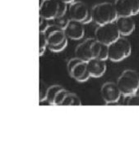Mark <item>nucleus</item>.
<instances>
[{"mask_svg":"<svg viewBox=\"0 0 139 148\" xmlns=\"http://www.w3.org/2000/svg\"><path fill=\"white\" fill-rule=\"evenodd\" d=\"M101 94L106 104L118 102L122 96L118 84L113 82H107L101 86Z\"/></svg>","mask_w":139,"mask_h":148,"instance_id":"11","label":"nucleus"},{"mask_svg":"<svg viewBox=\"0 0 139 148\" xmlns=\"http://www.w3.org/2000/svg\"><path fill=\"white\" fill-rule=\"evenodd\" d=\"M119 16H133L139 13V0H115L114 3Z\"/></svg>","mask_w":139,"mask_h":148,"instance_id":"10","label":"nucleus"},{"mask_svg":"<svg viewBox=\"0 0 139 148\" xmlns=\"http://www.w3.org/2000/svg\"><path fill=\"white\" fill-rule=\"evenodd\" d=\"M69 21H70V18H69L68 15L65 14L63 15V16H58V17L55 18V19H54L53 22L54 25H57V26H58L61 29H64L66 28L67 24H68Z\"/></svg>","mask_w":139,"mask_h":148,"instance_id":"18","label":"nucleus"},{"mask_svg":"<svg viewBox=\"0 0 139 148\" xmlns=\"http://www.w3.org/2000/svg\"><path fill=\"white\" fill-rule=\"evenodd\" d=\"M62 2H63L64 3H66V4H70V3H72L73 2H75L76 0H61Z\"/></svg>","mask_w":139,"mask_h":148,"instance_id":"24","label":"nucleus"},{"mask_svg":"<svg viewBox=\"0 0 139 148\" xmlns=\"http://www.w3.org/2000/svg\"><path fill=\"white\" fill-rule=\"evenodd\" d=\"M124 105L127 106H139V94L134 93L129 96H125Z\"/></svg>","mask_w":139,"mask_h":148,"instance_id":"20","label":"nucleus"},{"mask_svg":"<svg viewBox=\"0 0 139 148\" xmlns=\"http://www.w3.org/2000/svg\"><path fill=\"white\" fill-rule=\"evenodd\" d=\"M87 66L90 72L91 77L100 78L105 75L106 71V61H103L100 58H91L87 62Z\"/></svg>","mask_w":139,"mask_h":148,"instance_id":"14","label":"nucleus"},{"mask_svg":"<svg viewBox=\"0 0 139 148\" xmlns=\"http://www.w3.org/2000/svg\"><path fill=\"white\" fill-rule=\"evenodd\" d=\"M120 34L115 23L101 25L95 31V38L100 43L110 45L120 38Z\"/></svg>","mask_w":139,"mask_h":148,"instance_id":"9","label":"nucleus"},{"mask_svg":"<svg viewBox=\"0 0 139 148\" xmlns=\"http://www.w3.org/2000/svg\"><path fill=\"white\" fill-rule=\"evenodd\" d=\"M136 93H138V94H139V86H138V91H137V92Z\"/></svg>","mask_w":139,"mask_h":148,"instance_id":"25","label":"nucleus"},{"mask_svg":"<svg viewBox=\"0 0 139 148\" xmlns=\"http://www.w3.org/2000/svg\"><path fill=\"white\" fill-rule=\"evenodd\" d=\"M97 58L103 61H107L109 59V45L101 43V48Z\"/></svg>","mask_w":139,"mask_h":148,"instance_id":"21","label":"nucleus"},{"mask_svg":"<svg viewBox=\"0 0 139 148\" xmlns=\"http://www.w3.org/2000/svg\"><path fill=\"white\" fill-rule=\"evenodd\" d=\"M48 48V40L45 34L40 32L39 34V55L40 57L43 56L45 49Z\"/></svg>","mask_w":139,"mask_h":148,"instance_id":"17","label":"nucleus"},{"mask_svg":"<svg viewBox=\"0 0 139 148\" xmlns=\"http://www.w3.org/2000/svg\"><path fill=\"white\" fill-rule=\"evenodd\" d=\"M101 48V43L96 38H89L77 45L75 49L76 57L82 61L88 62L91 58L98 57Z\"/></svg>","mask_w":139,"mask_h":148,"instance_id":"7","label":"nucleus"},{"mask_svg":"<svg viewBox=\"0 0 139 148\" xmlns=\"http://www.w3.org/2000/svg\"><path fill=\"white\" fill-rule=\"evenodd\" d=\"M67 15L70 20H74L86 25L93 21L91 9L83 2L75 1L69 4Z\"/></svg>","mask_w":139,"mask_h":148,"instance_id":"6","label":"nucleus"},{"mask_svg":"<svg viewBox=\"0 0 139 148\" xmlns=\"http://www.w3.org/2000/svg\"><path fill=\"white\" fill-rule=\"evenodd\" d=\"M49 87L43 80H40V92H39V101L40 102H42L47 99Z\"/></svg>","mask_w":139,"mask_h":148,"instance_id":"19","label":"nucleus"},{"mask_svg":"<svg viewBox=\"0 0 139 148\" xmlns=\"http://www.w3.org/2000/svg\"><path fill=\"white\" fill-rule=\"evenodd\" d=\"M82 105V101L80 97L75 94L68 92L67 95L65 96L64 99L63 101L61 106H81Z\"/></svg>","mask_w":139,"mask_h":148,"instance_id":"15","label":"nucleus"},{"mask_svg":"<svg viewBox=\"0 0 139 148\" xmlns=\"http://www.w3.org/2000/svg\"><path fill=\"white\" fill-rule=\"evenodd\" d=\"M39 19H40L39 20V31L44 33L45 30L48 29V27L50 25L49 21L40 16H39Z\"/></svg>","mask_w":139,"mask_h":148,"instance_id":"23","label":"nucleus"},{"mask_svg":"<svg viewBox=\"0 0 139 148\" xmlns=\"http://www.w3.org/2000/svg\"><path fill=\"white\" fill-rule=\"evenodd\" d=\"M132 53V46L127 38L121 37L109 45V60L119 62L128 58Z\"/></svg>","mask_w":139,"mask_h":148,"instance_id":"5","label":"nucleus"},{"mask_svg":"<svg viewBox=\"0 0 139 148\" xmlns=\"http://www.w3.org/2000/svg\"><path fill=\"white\" fill-rule=\"evenodd\" d=\"M115 25L121 36H129L135 30V22L130 16H119Z\"/></svg>","mask_w":139,"mask_h":148,"instance_id":"13","label":"nucleus"},{"mask_svg":"<svg viewBox=\"0 0 139 148\" xmlns=\"http://www.w3.org/2000/svg\"><path fill=\"white\" fill-rule=\"evenodd\" d=\"M63 88L61 85H58V84H54V85H51V86L49 87L48 94H47V99H46V101H48L50 105H54V99H55V97L57 96L58 92L61 89H63Z\"/></svg>","mask_w":139,"mask_h":148,"instance_id":"16","label":"nucleus"},{"mask_svg":"<svg viewBox=\"0 0 139 148\" xmlns=\"http://www.w3.org/2000/svg\"><path fill=\"white\" fill-rule=\"evenodd\" d=\"M67 69L69 75L77 82H86L91 77L87 62L82 61L77 57L68 61Z\"/></svg>","mask_w":139,"mask_h":148,"instance_id":"8","label":"nucleus"},{"mask_svg":"<svg viewBox=\"0 0 139 148\" xmlns=\"http://www.w3.org/2000/svg\"><path fill=\"white\" fill-rule=\"evenodd\" d=\"M48 48L53 53H60L67 46V37L64 30L55 25H50L45 30Z\"/></svg>","mask_w":139,"mask_h":148,"instance_id":"3","label":"nucleus"},{"mask_svg":"<svg viewBox=\"0 0 139 148\" xmlns=\"http://www.w3.org/2000/svg\"><path fill=\"white\" fill-rule=\"evenodd\" d=\"M93 21L98 25L114 23L119 17L115 4L110 2H104L96 4L91 8Z\"/></svg>","mask_w":139,"mask_h":148,"instance_id":"1","label":"nucleus"},{"mask_svg":"<svg viewBox=\"0 0 139 148\" xmlns=\"http://www.w3.org/2000/svg\"><path fill=\"white\" fill-rule=\"evenodd\" d=\"M67 4L61 0H40L39 16L49 21L67 14Z\"/></svg>","mask_w":139,"mask_h":148,"instance_id":"2","label":"nucleus"},{"mask_svg":"<svg viewBox=\"0 0 139 148\" xmlns=\"http://www.w3.org/2000/svg\"><path fill=\"white\" fill-rule=\"evenodd\" d=\"M122 95L129 96L137 92L139 86L138 74L133 70H126L118 78L117 83Z\"/></svg>","mask_w":139,"mask_h":148,"instance_id":"4","label":"nucleus"},{"mask_svg":"<svg viewBox=\"0 0 139 148\" xmlns=\"http://www.w3.org/2000/svg\"><path fill=\"white\" fill-rule=\"evenodd\" d=\"M67 92H68V91L66 90L64 88L59 91V92H58V94L57 96H56V97H55V99H54V105L61 106L63 101V99H64L65 96L67 95Z\"/></svg>","mask_w":139,"mask_h":148,"instance_id":"22","label":"nucleus"},{"mask_svg":"<svg viewBox=\"0 0 139 148\" xmlns=\"http://www.w3.org/2000/svg\"><path fill=\"white\" fill-rule=\"evenodd\" d=\"M63 30L67 38L72 40H75V41L82 39L85 35L84 24L74 20H70L66 28Z\"/></svg>","mask_w":139,"mask_h":148,"instance_id":"12","label":"nucleus"}]
</instances>
